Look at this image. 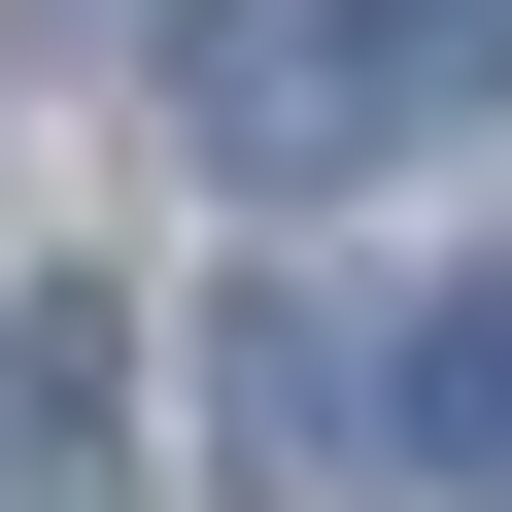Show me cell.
I'll use <instances>...</instances> for the list:
<instances>
[{
    "label": "cell",
    "mask_w": 512,
    "mask_h": 512,
    "mask_svg": "<svg viewBox=\"0 0 512 512\" xmlns=\"http://www.w3.org/2000/svg\"><path fill=\"white\" fill-rule=\"evenodd\" d=\"M376 444L512 512V274H444V308H410V376H376Z\"/></svg>",
    "instance_id": "3957f363"
},
{
    "label": "cell",
    "mask_w": 512,
    "mask_h": 512,
    "mask_svg": "<svg viewBox=\"0 0 512 512\" xmlns=\"http://www.w3.org/2000/svg\"><path fill=\"white\" fill-rule=\"evenodd\" d=\"M342 444H376V376H342L308 308H239V376H205V478H239V512H308Z\"/></svg>",
    "instance_id": "7a4b0ae2"
},
{
    "label": "cell",
    "mask_w": 512,
    "mask_h": 512,
    "mask_svg": "<svg viewBox=\"0 0 512 512\" xmlns=\"http://www.w3.org/2000/svg\"><path fill=\"white\" fill-rule=\"evenodd\" d=\"M376 69H410V103H478V69H512V0H376Z\"/></svg>",
    "instance_id": "277c9868"
},
{
    "label": "cell",
    "mask_w": 512,
    "mask_h": 512,
    "mask_svg": "<svg viewBox=\"0 0 512 512\" xmlns=\"http://www.w3.org/2000/svg\"><path fill=\"white\" fill-rule=\"evenodd\" d=\"M171 137H205L239 205H342V171L410 137V69H376V0H205V35H171Z\"/></svg>",
    "instance_id": "6da1fadb"
}]
</instances>
